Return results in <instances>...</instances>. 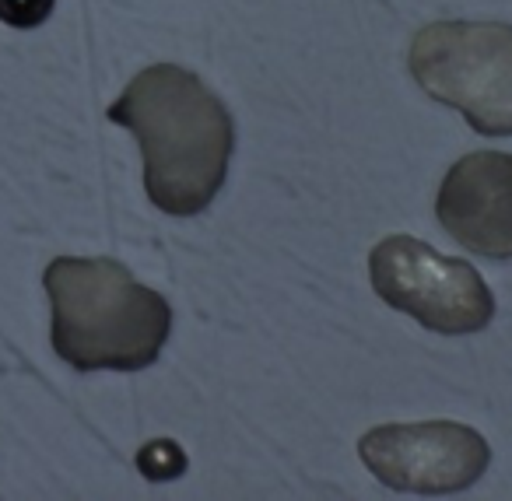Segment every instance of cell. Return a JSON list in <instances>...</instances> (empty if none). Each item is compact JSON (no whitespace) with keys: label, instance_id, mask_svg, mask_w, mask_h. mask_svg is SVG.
Returning <instances> with one entry per match:
<instances>
[{"label":"cell","instance_id":"6da1fadb","mask_svg":"<svg viewBox=\"0 0 512 501\" xmlns=\"http://www.w3.org/2000/svg\"><path fill=\"white\" fill-rule=\"evenodd\" d=\"M109 123L134 130L151 204L176 218L207 211L225 186L235 151L228 106L179 64H151L106 109Z\"/></svg>","mask_w":512,"mask_h":501},{"label":"cell","instance_id":"7a4b0ae2","mask_svg":"<svg viewBox=\"0 0 512 501\" xmlns=\"http://www.w3.org/2000/svg\"><path fill=\"white\" fill-rule=\"evenodd\" d=\"M53 351L78 372H141L172 333V305L106 256H60L43 274Z\"/></svg>","mask_w":512,"mask_h":501},{"label":"cell","instance_id":"3957f363","mask_svg":"<svg viewBox=\"0 0 512 501\" xmlns=\"http://www.w3.org/2000/svg\"><path fill=\"white\" fill-rule=\"evenodd\" d=\"M428 99L463 113L484 137H512V25L432 22L407 53Z\"/></svg>","mask_w":512,"mask_h":501},{"label":"cell","instance_id":"277c9868","mask_svg":"<svg viewBox=\"0 0 512 501\" xmlns=\"http://www.w3.org/2000/svg\"><path fill=\"white\" fill-rule=\"evenodd\" d=\"M369 277L390 309L432 333L460 337L495 319V298L467 260L439 253L414 235H386L369 253Z\"/></svg>","mask_w":512,"mask_h":501},{"label":"cell","instance_id":"5b68a950","mask_svg":"<svg viewBox=\"0 0 512 501\" xmlns=\"http://www.w3.org/2000/svg\"><path fill=\"white\" fill-rule=\"evenodd\" d=\"M358 456L383 487L400 494H456L481 480L491 449L460 421L379 424L358 438Z\"/></svg>","mask_w":512,"mask_h":501},{"label":"cell","instance_id":"8992f818","mask_svg":"<svg viewBox=\"0 0 512 501\" xmlns=\"http://www.w3.org/2000/svg\"><path fill=\"white\" fill-rule=\"evenodd\" d=\"M435 218L470 253L512 260V155H463L442 179Z\"/></svg>","mask_w":512,"mask_h":501},{"label":"cell","instance_id":"52a82bcc","mask_svg":"<svg viewBox=\"0 0 512 501\" xmlns=\"http://www.w3.org/2000/svg\"><path fill=\"white\" fill-rule=\"evenodd\" d=\"M57 0H0V22L11 29H36L53 15Z\"/></svg>","mask_w":512,"mask_h":501}]
</instances>
